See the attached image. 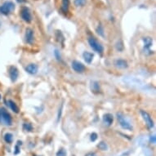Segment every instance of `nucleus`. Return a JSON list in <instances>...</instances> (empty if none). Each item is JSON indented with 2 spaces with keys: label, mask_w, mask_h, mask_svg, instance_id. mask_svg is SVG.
<instances>
[{
  "label": "nucleus",
  "mask_w": 156,
  "mask_h": 156,
  "mask_svg": "<svg viewBox=\"0 0 156 156\" xmlns=\"http://www.w3.org/2000/svg\"><path fill=\"white\" fill-rule=\"evenodd\" d=\"M0 123L6 126H11L12 123L10 114L4 108H0Z\"/></svg>",
  "instance_id": "f257e3e1"
},
{
  "label": "nucleus",
  "mask_w": 156,
  "mask_h": 156,
  "mask_svg": "<svg viewBox=\"0 0 156 156\" xmlns=\"http://www.w3.org/2000/svg\"><path fill=\"white\" fill-rule=\"evenodd\" d=\"M117 118L118 120V123L120 124V126L125 130H132V126L129 124V122L125 118L124 114L121 113L117 114Z\"/></svg>",
  "instance_id": "f03ea898"
},
{
  "label": "nucleus",
  "mask_w": 156,
  "mask_h": 156,
  "mask_svg": "<svg viewBox=\"0 0 156 156\" xmlns=\"http://www.w3.org/2000/svg\"><path fill=\"white\" fill-rule=\"evenodd\" d=\"M88 43L90 45L91 48L93 49L95 52H97L98 53H102L103 52V48L102 45L97 41L95 38H88Z\"/></svg>",
  "instance_id": "7ed1b4c3"
},
{
  "label": "nucleus",
  "mask_w": 156,
  "mask_h": 156,
  "mask_svg": "<svg viewBox=\"0 0 156 156\" xmlns=\"http://www.w3.org/2000/svg\"><path fill=\"white\" fill-rule=\"evenodd\" d=\"M15 8V5L12 2L7 1L5 2L2 6H0V12L4 15H8L13 9Z\"/></svg>",
  "instance_id": "20e7f679"
},
{
  "label": "nucleus",
  "mask_w": 156,
  "mask_h": 156,
  "mask_svg": "<svg viewBox=\"0 0 156 156\" xmlns=\"http://www.w3.org/2000/svg\"><path fill=\"white\" fill-rule=\"evenodd\" d=\"M141 114L142 117L144 118V120L145 121V124L147 125V127L150 129H151L154 127V122H153V119H152L151 116L150 115V114L147 113L145 110H141Z\"/></svg>",
  "instance_id": "39448f33"
},
{
  "label": "nucleus",
  "mask_w": 156,
  "mask_h": 156,
  "mask_svg": "<svg viewBox=\"0 0 156 156\" xmlns=\"http://www.w3.org/2000/svg\"><path fill=\"white\" fill-rule=\"evenodd\" d=\"M21 16L23 19V21L28 22V23H30V22H31V20H32V16H31V14H30V11L29 10V8H27L26 7H24L22 8Z\"/></svg>",
  "instance_id": "423d86ee"
},
{
  "label": "nucleus",
  "mask_w": 156,
  "mask_h": 156,
  "mask_svg": "<svg viewBox=\"0 0 156 156\" xmlns=\"http://www.w3.org/2000/svg\"><path fill=\"white\" fill-rule=\"evenodd\" d=\"M72 68L77 73H83L85 70V66L83 65L81 62L77 61H74L72 62Z\"/></svg>",
  "instance_id": "0eeeda50"
},
{
  "label": "nucleus",
  "mask_w": 156,
  "mask_h": 156,
  "mask_svg": "<svg viewBox=\"0 0 156 156\" xmlns=\"http://www.w3.org/2000/svg\"><path fill=\"white\" fill-rule=\"evenodd\" d=\"M26 70L27 73H29L30 75H35L38 72V66L35 64L31 63V64H29L26 67Z\"/></svg>",
  "instance_id": "6e6552de"
},
{
  "label": "nucleus",
  "mask_w": 156,
  "mask_h": 156,
  "mask_svg": "<svg viewBox=\"0 0 156 156\" xmlns=\"http://www.w3.org/2000/svg\"><path fill=\"white\" fill-rule=\"evenodd\" d=\"M26 42L27 43H32L33 40H34V32L31 29L28 28L26 30Z\"/></svg>",
  "instance_id": "1a4fd4ad"
},
{
  "label": "nucleus",
  "mask_w": 156,
  "mask_h": 156,
  "mask_svg": "<svg viewBox=\"0 0 156 156\" xmlns=\"http://www.w3.org/2000/svg\"><path fill=\"white\" fill-rule=\"evenodd\" d=\"M9 75L10 78L12 81H16L18 78L19 75V73H18V70L16 69L15 66H11L10 69H9Z\"/></svg>",
  "instance_id": "9d476101"
},
{
  "label": "nucleus",
  "mask_w": 156,
  "mask_h": 156,
  "mask_svg": "<svg viewBox=\"0 0 156 156\" xmlns=\"http://www.w3.org/2000/svg\"><path fill=\"white\" fill-rule=\"evenodd\" d=\"M113 121L114 117L111 114H106L103 116V122L106 126H110L111 124H113Z\"/></svg>",
  "instance_id": "9b49d317"
},
{
  "label": "nucleus",
  "mask_w": 156,
  "mask_h": 156,
  "mask_svg": "<svg viewBox=\"0 0 156 156\" xmlns=\"http://www.w3.org/2000/svg\"><path fill=\"white\" fill-rule=\"evenodd\" d=\"M114 65L118 69H125L128 67V63L125 60L118 59L114 61Z\"/></svg>",
  "instance_id": "f8f14e48"
},
{
  "label": "nucleus",
  "mask_w": 156,
  "mask_h": 156,
  "mask_svg": "<svg viewBox=\"0 0 156 156\" xmlns=\"http://www.w3.org/2000/svg\"><path fill=\"white\" fill-rule=\"evenodd\" d=\"M143 42H144V47H145V51H148L149 52V49L152 46V43H153V39L151 37H145V38H142Z\"/></svg>",
  "instance_id": "ddd939ff"
},
{
  "label": "nucleus",
  "mask_w": 156,
  "mask_h": 156,
  "mask_svg": "<svg viewBox=\"0 0 156 156\" xmlns=\"http://www.w3.org/2000/svg\"><path fill=\"white\" fill-rule=\"evenodd\" d=\"M83 56V58H84L87 63H91L92 60H93V57H94V55L91 53V52H84Z\"/></svg>",
  "instance_id": "4468645a"
},
{
  "label": "nucleus",
  "mask_w": 156,
  "mask_h": 156,
  "mask_svg": "<svg viewBox=\"0 0 156 156\" xmlns=\"http://www.w3.org/2000/svg\"><path fill=\"white\" fill-rule=\"evenodd\" d=\"M7 103L8 106L10 107V109H11L12 111H14L15 113H18V112H19V108H18V106L16 105V103L14 102L13 101L8 100V101L7 102Z\"/></svg>",
  "instance_id": "2eb2a0df"
},
{
  "label": "nucleus",
  "mask_w": 156,
  "mask_h": 156,
  "mask_svg": "<svg viewBox=\"0 0 156 156\" xmlns=\"http://www.w3.org/2000/svg\"><path fill=\"white\" fill-rule=\"evenodd\" d=\"M69 6H70V0H62V4H61V9L64 12H67L69 10Z\"/></svg>",
  "instance_id": "dca6fc26"
},
{
  "label": "nucleus",
  "mask_w": 156,
  "mask_h": 156,
  "mask_svg": "<svg viewBox=\"0 0 156 156\" xmlns=\"http://www.w3.org/2000/svg\"><path fill=\"white\" fill-rule=\"evenodd\" d=\"M98 148L100 149V150H102V151H107L108 149V146L106 145V142H104V141H101L99 144H98Z\"/></svg>",
  "instance_id": "f3484780"
},
{
  "label": "nucleus",
  "mask_w": 156,
  "mask_h": 156,
  "mask_svg": "<svg viewBox=\"0 0 156 156\" xmlns=\"http://www.w3.org/2000/svg\"><path fill=\"white\" fill-rule=\"evenodd\" d=\"M12 139H13V136L11 133H6L5 136H4V140H5L6 142L11 143L12 141Z\"/></svg>",
  "instance_id": "a211bd4d"
},
{
  "label": "nucleus",
  "mask_w": 156,
  "mask_h": 156,
  "mask_svg": "<svg viewBox=\"0 0 156 156\" xmlns=\"http://www.w3.org/2000/svg\"><path fill=\"white\" fill-rule=\"evenodd\" d=\"M86 3V0H75V4L77 7H80V6H83Z\"/></svg>",
  "instance_id": "6ab92c4d"
},
{
  "label": "nucleus",
  "mask_w": 156,
  "mask_h": 156,
  "mask_svg": "<svg viewBox=\"0 0 156 156\" xmlns=\"http://www.w3.org/2000/svg\"><path fill=\"white\" fill-rule=\"evenodd\" d=\"M91 89L92 91H99L100 90V87H99V84L97 83V82H93L91 83Z\"/></svg>",
  "instance_id": "aec40b11"
},
{
  "label": "nucleus",
  "mask_w": 156,
  "mask_h": 156,
  "mask_svg": "<svg viewBox=\"0 0 156 156\" xmlns=\"http://www.w3.org/2000/svg\"><path fill=\"white\" fill-rule=\"evenodd\" d=\"M23 128H24V130H26V131H29L30 132V131H31L33 129V127L30 124H24Z\"/></svg>",
  "instance_id": "412c9836"
},
{
  "label": "nucleus",
  "mask_w": 156,
  "mask_h": 156,
  "mask_svg": "<svg viewBox=\"0 0 156 156\" xmlns=\"http://www.w3.org/2000/svg\"><path fill=\"white\" fill-rule=\"evenodd\" d=\"M56 156H66V151L64 149H61L57 151Z\"/></svg>",
  "instance_id": "4be33fe9"
},
{
  "label": "nucleus",
  "mask_w": 156,
  "mask_h": 156,
  "mask_svg": "<svg viewBox=\"0 0 156 156\" xmlns=\"http://www.w3.org/2000/svg\"><path fill=\"white\" fill-rule=\"evenodd\" d=\"M91 141H95L97 139V133H95V132H93V133H91Z\"/></svg>",
  "instance_id": "5701e85b"
},
{
  "label": "nucleus",
  "mask_w": 156,
  "mask_h": 156,
  "mask_svg": "<svg viewBox=\"0 0 156 156\" xmlns=\"http://www.w3.org/2000/svg\"><path fill=\"white\" fill-rule=\"evenodd\" d=\"M150 141H151V142L152 144H155V135H152L151 136V137H150Z\"/></svg>",
  "instance_id": "b1692460"
},
{
  "label": "nucleus",
  "mask_w": 156,
  "mask_h": 156,
  "mask_svg": "<svg viewBox=\"0 0 156 156\" xmlns=\"http://www.w3.org/2000/svg\"><path fill=\"white\" fill-rule=\"evenodd\" d=\"M97 33L98 34H100L101 35H103V30H102V28L101 26H99V28L97 29Z\"/></svg>",
  "instance_id": "393cba45"
},
{
  "label": "nucleus",
  "mask_w": 156,
  "mask_h": 156,
  "mask_svg": "<svg viewBox=\"0 0 156 156\" xmlns=\"http://www.w3.org/2000/svg\"><path fill=\"white\" fill-rule=\"evenodd\" d=\"M55 55H56V56L57 60H61V56L59 55V52H58V50H56V51H55Z\"/></svg>",
  "instance_id": "a878e982"
},
{
  "label": "nucleus",
  "mask_w": 156,
  "mask_h": 156,
  "mask_svg": "<svg viewBox=\"0 0 156 156\" xmlns=\"http://www.w3.org/2000/svg\"><path fill=\"white\" fill-rule=\"evenodd\" d=\"M61 108H62V105H61V108H60V110H59V114H58V119H60V118H61Z\"/></svg>",
  "instance_id": "bb28decb"
},
{
  "label": "nucleus",
  "mask_w": 156,
  "mask_h": 156,
  "mask_svg": "<svg viewBox=\"0 0 156 156\" xmlns=\"http://www.w3.org/2000/svg\"><path fill=\"white\" fill-rule=\"evenodd\" d=\"M86 156H96V155L94 153H88Z\"/></svg>",
  "instance_id": "cd10ccee"
},
{
  "label": "nucleus",
  "mask_w": 156,
  "mask_h": 156,
  "mask_svg": "<svg viewBox=\"0 0 156 156\" xmlns=\"http://www.w3.org/2000/svg\"><path fill=\"white\" fill-rule=\"evenodd\" d=\"M17 1H18L19 3H20V2H22V0H17Z\"/></svg>",
  "instance_id": "c85d7f7f"
},
{
  "label": "nucleus",
  "mask_w": 156,
  "mask_h": 156,
  "mask_svg": "<svg viewBox=\"0 0 156 156\" xmlns=\"http://www.w3.org/2000/svg\"><path fill=\"white\" fill-rule=\"evenodd\" d=\"M0 25H1V23H0Z\"/></svg>",
  "instance_id": "c756f323"
},
{
  "label": "nucleus",
  "mask_w": 156,
  "mask_h": 156,
  "mask_svg": "<svg viewBox=\"0 0 156 156\" xmlns=\"http://www.w3.org/2000/svg\"><path fill=\"white\" fill-rule=\"evenodd\" d=\"M0 97H1V96H0Z\"/></svg>",
  "instance_id": "7c9ffc66"
}]
</instances>
